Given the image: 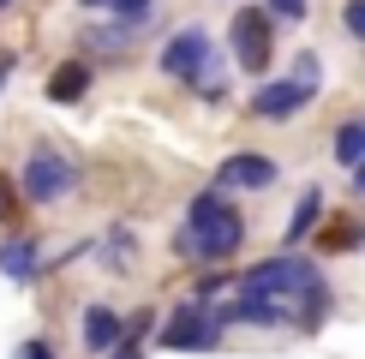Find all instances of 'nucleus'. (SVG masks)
Wrapping results in <instances>:
<instances>
[{
  "label": "nucleus",
  "instance_id": "obj_18",
  "mask_svg": "<svg viewBox=\"0 0 365 359\" xmlns=\"http://www.w3.org/2000/svg\"><path fill=\"white\" fill-rule=\"evenodd\" d=\"M269 12H276V19H287V24H299L306 19V0H264Z\"/></svg>",
  "mask_w": 365,
  "mask_h": 359
},
{
  "label": "nucleus",
  "instance_id": "obj_17",
  "mask_svg": "<svg viewBox=\"0 0 365 359\" xmlns=\"http://www.w3.org/2000/svg\"><path fill=\"white\" fill-rule=\"evenodd\" d=\"M341 24H347V30H354V36L365 42V0H347V6H341Z\"/></svg>",
  "mask_w": 365,
  "mask_h": 359
},
{
  "label": "nucleus",
  "instance_id": "obj_1",
  "mask_svg": "<svg viewBox=\"0 0 365 359\" xmlns=\"http://www.w3.org/2000/svg\"><path fill=\"white\" fill-rule=\"evenodd\" d=\"M222 318L227 323H264V329H317L329 318V288L317 276V264L282 251L269 264H252L234 281V306Z\"/></svg>",
  "mask_w": 365,
  "mask_h": 359
},
{
  "label": "nucleus",
  "instance_id": "obj_14",
  "mask_svg": "<svg viewBox=\"0 0 365 359\" xmlns=\"http://www.w3.org/2000/svg\"><path fill=\"white\" fill-rule=\"evenodd\" d=\"M144 335H150V311H144V318L126 329V341H120V348H114L108 359H144Z\"/></svg>",
  "mask_w": 365,
  "mask_h": 359
},
{
  "label": "nucleus",
  "instance_id": "obj_22",
  "mask_svg": "<svg viewBox=\"0 0 365 359\" xmlns=\"http://www.w3.org/2000/svg\"><path fill=\"white\" fill-rule=\"evenodd\" d=\"M78 6H90V12H114V0H78Z\"/></svg>",
  "mask_w": 365,
  "mask_h": 359
},
{
  "label": "nucleus",
  "instance_id": "obj_3",
  "mask_svg": "<svg viewBox=\"0 0 365 359\" xmlns=\"http://www.w3.org/2000/svg\"><path fill=\"white\" fill-rule=\"evenodd\" d=\"M156 66L168 72L174 84H197L204 96H222V84H216V42H210V30H174L168 42H162V54H156Z\"/></svg>",
  "mask_w": 365,
  "mask_h": 359
},
{
  "label": "nucleus",
  "instance_id": "obj_5",
  "mask_svg": "<svg viewBox=\"0 0 365 359\" xmlns=\"http://www.w3.org/2000/svg\"><path fill=\"white\" fill-rule=\"evenodd\" d=\"M222 311H210V299L204 293H192V299H180V306L168 311V323H162V348H174V353H210L222 341Z\"/></svg>",
  "mask_w": 365,
  "mask_h": 359
},
{
  "label": "nucleus",
  "instance_id": "obj_20",
  "mask_svg": "<svg viewBox=\"0 0 365 359\" xmlns=\"http://www.w3.org/2000/svg\"><path fill=\"white\" fill-rule=\"evenodd\" d=\"M0 216H12V180L0 174Z\"/></svg>",
  "mask_w": 365,
  "mask_h": 359
},
{
  "label": "nucleus",
  "instance_id": "obj_11",
  "mask_svg": "<svg viewBox=\"0 0 365 359\" xmlns=\"http://www.w3.org/2000/svg\"><path fill=\"white\" fill-rule=\"evenodd\" d=\"M84 90H90V60H66V66L48 78V96L54 102H78Z\"/></svg>",
  "mask_w": 365,
  "mask_h": 359
},
{
  "label": "nucleus",
  "instance_id": "obj_6",
  "mask_svg": "<svg viewBox=\"0 0 365 359\" xmlns=\"http://www.w3.org/2000/svg\"><path fill=\"white\" fill-rule=\"evenodd\" d=\"M269 19H276L269 6H240L234 12L227 42H234V66L240 72H269V60H276V30H269Z\"/></svg>",
  "mask_w": 365,
  "mask_h": 359
},
{
  "label": "nucleus",
  "instance_id": "obj_21",
  "mask_svg": "<svg viewBox=\"0 0 365 359\" xmlns=\"http://www.w3.org/2000/svg\"><path fill=\"white\" fill-rule=\"evenodd\" d=\"M12 72H19V60H12V54H0V90H6V78H12Z\"/></svg>",
  "mask_w": 365,
  "mask_h": 359
},
{
  "label": "nucleus",
  "instance_id": "obj_23",
  "mask_svg": "<svg viewBox=\"0 0 365 359\" xmlns=\"http://www.w3.org/2000/svg\"><path fill=\"white\" fill-rule=\"evenodd\" d=\"M0 6H12V0H0Z\"/></svg>",
  "mask_w": 365,
  "mask_h": 359
},
{
  "label": "nucleus",
  "instance_id": "obj_4",
  "mask_svg": "<svg viewBox=\"0 0 365 359\" xmlns=\"http://www.w3.org/2000/svg\"><path fill=\"white\" fill-rule=\"evenodd\" d=\"M317 78H324V66H317V54H294V66H287V78L264 84L252 96V114L257 120H294L306 102L317 96Z\"/></svg>",
  "mask_w": 365,
  "mask_h": 359
},
{
  "label": "nucleus",
  "instance_id": "obj_2",
  "mask_svg": "<svg viewBox=\"0 0 365 359\" xmlns=\"http://www.w3.org/2000/svg\"><path fill=\"white\" fill-rule=\"evenodd\" d=\"M240 246H246V216H240L222 192H197L186 204L180 234H174V251L192 258V264H222V258H234Z\"/></svg>",
  "mask_w": 365,
  "mask_h": 359
},
{
  "label": "nucleus",
  "instance_id": "obj_19",
  "mask_svg": "<svg viewBox=\"0 0 365 359\" xmlns=\"http://www.w3.org/2000/svg\"><path fill=\"white\" fill-rule=\"evenodd\" d=\"M19 359H54V348H48V341H24Z\"/></svg>",
  "mask_w": 365,
  "mask_h": 359
},
{
  "label": "nucleus",
  "instance_id": "obj_8",
  "mask_svg": "<svg viewBox=\"0 0 365 359\" xmlns=\"http://www.w3.org/2000/svg\"><path fill=\"white\" fill-rule=\"evenodd\" d=\"M222 186H234V192H264V186H276V162L269 156H257V150H234V156L222 162Z\"/></svg>",
  "mask_w": 365,
  "mask_h": 359
},
{
  "label": "nucleus",
  "instance_id": "obj_9",
  "mask_svg": "<svg viewBox=\"0 0 365 359\" xmlns=\"http://www.w3.org/2000/svg\"><path fill=\"white\" fill-rule=\"evenodd\" d=\"M78 329H84V348H90V353H114L120 341H126V329H120V318H114L108 306H90Z\"/></svg>",
  "mask_w": 365,
  "mask_h": 359
},
{
  "label": "nucleus",
  "instance_id": "obj_10",
  "mask_svg": "<svg viewBox=\"0 0 365 359\" xmlns=\"http://www.w3.org/2000/svg\"><path fill=\"white\" fill-rule=\"evenodd\" d=\"M36 264H42V246H36V239H6V246H0V276L30 281V276H36Z\"/></svg>",
  "mask_w": 365,
  "mask_h": 359
},
{
  "label": "nucleus",
  "instance_id": "obj_7",
  "mask_svg": "<svg viewBox=\"0 0 365 359\" xmlns=\"http://www.w3.org/2000/svg\"><path fill=\"white\" fill-rule=\"evenodd\" d=\"M24 204H60L72 186H78V168H72V156H60V150H30L24 156Z\"/></svg>",
  "mask_w": 365,
  "mask_h": 359
},
{
  "label": "nucleus",
  "instance_id": "obj_15",
  "mask_svg": "<svg viewBox=\"0 0 365 359\" xmlns=\"http://www.w3.org/2000/svg\"><path fill=\"white\" fill-rule=\"evenodd\" d=\"M114 19H120V24H132V30L150 24V0H114Z\"/></svg>",
  "mask_w": 365,
  "mask_h": 359
},
{
  "label": "nucleus",
  "instance_id": "obj_13",
  "mask_svg": "<svg viewBox=\"0 0 365 359\" xmlns=\"http://www.w3.org/2000/svg\"><path fill=\"white\" fill-rule=\"evenodd\" d=\"M132 36H138V30H132V24H102V30H90V48H96V54H126L132 48Z\"/></svg>",
  "mask_w": 365,
  "mask_h": 359
},
{
  "label": "nucleus",
  "instance_id": "obj_16",
  "mask_svg": "<svg viewBox=\"0 0 365 359\" xmlns=\"http://www.w3.org/2000/svg\"><path fill=\"white\" fill-rule=\"evenodd\" d=\"M365 239V228H324V246L329 251H341V246H359Z\"/></svg>",
  "mask_w": 365,
  "mask_h": 359
},
{
  "label": "nucleus",
  "instance_id": "obj_12",
  "mask_svg": "<svg viewBox=\"0 0 365 359\" xmlns=\"http://www.w3.org/2000/svg\"><path fill=\"white\" fill-rule=\"evenodd\" d=\"M317 216H324V192H306V198L294 204V222H287V234H282V251H287V246H299V239L317 228Z\"/></svg>",
  "mask_w": 365,
  "mask_h": 359
}]
</instances>
